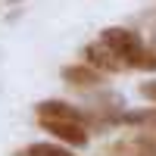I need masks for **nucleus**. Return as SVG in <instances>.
Here are the masks:
<instances>
[{
	"mask_svg": "<svg viewBox=\"0 0 156 156\" xmlns=\"http://www.w3.org/2000/svg\"><path fill=\"white\" fill-rule=\"evenodd\" d=\"M37 125L44 128V131H50L56 140H62V144L69 147H84L87 144V122H72V119H37Z\"/></svg>",
	"mask_w": 156,
	"mask_h": 156,
	"instance_id": "nucleus-1",
	"label": "nucleus"
},
{
	"mask_svg": "<svg viewBox=\"0 0 156 156\" xmlns=\"http://www.w3.org/2000/svg\"><path fill=\"white\" fill-rule=\"evenodd\" d=\"M81 56H84L87 66H94V69H100V72H122V69H125V62L115 56L103 41H90V44L81 50Z\"/></svg>",
	"mask_w": 156,
	"mask_h": 156,
	"instance_id": "nucleus-2",
	"label": "nucleus"
},
{
	"mask_svg": "<svg viewBox=\"0 0 156 156\" xmlns=\"http://www.w3.org/2000/svg\"><path fill=\"white\" fill-rule=\"evenodd\" d=\"M62 81L78 87V90H94L103 84V72L94 69V66H87V62H78V66H62Z\"/></svg>",
	"mask_w": 156,
	"mask_h": 156,
	"instance_id": "nucleus-3",
	"label": "nucleus"
},
{
	"mask_svg": "<svg viewBox=\"0 0 156 156\" xmlns=\"http://www.w3.org/2000/svg\"><path fill=\"white\" fill-rule=\"evenodd\" d=\"M34 119H72V122H87L81 109H75L66 100H41L34 106Z\"/></svg>",
	"mask_w": 156,
	"mask_h": 156,
	"instance_id": "nucleus-4",
	"label": "nucleus"
},
{
	"mask_svg": "<svg viewBox=\"0 0 156 156\" xmlns=\"http://www.w3.org/2000/svg\"><path fill=\"white\" fill-rule=\"evenodd\" d=\"M119 125L140 128V131H156V106H147V109H128V112L119 115Z\"/></svg>",
	"mask_w": 156,
	"mask_h": 156,
	"instance_id": "nucleus-5",
	"label": "nucleus"
},
{
	"mask_svg": "<svg viewBox=\"0 0 156 156\" xmlns=\"http://www.w3.org/2000/svg\"><path fill=\"white\" fill-rule=\"evenodd\" d=\"M122 150L128 156H156V131H144L131 144H122Z\"/></svg>",
	"mask_w": 156,
	"mask_h": 156,
	"instance_id": "nucleus-6",
	"label": "nucleus"
},
{
	"mask_svg": "<svg viewBox=\"0 0 156 156\" xmlns=\"http://www.w3.org/2000/svg\"><path fill=\"white\" fill-rule=\"evenodd\" d=\"M16 156H72L66 147H59V144H31V147H25V150H19Z\"/></svg>",
	"mask_w": 156,
	"mask_h": 156,
	"instance_id": "nucleus-7",
	"label": "nucleus"
},
{
	"mask_svg": "<svg viewBox=\"0 0 156 156\" xmlns=\"http://www.w3.org/2000/svg\"><path fill=\"white\" fill-rule=\"evenodd\" d=\"M140 94L156 103V81H144V84H140Z\"/></svg>",
	"mask_w": 156,
	"mask_h": 156,
	"instance_id": "nucleus-8",
	"label": "nucleus"
},
{
	"mask_svg": "<svg viewBox=\"0 0 156 156\" xmlns=\"http://www.w3.org/2000/svg\"><path fill=\"white\" fill-rule=\"evenodd\" d=\"M9 3H22V0H9Z\"/></svg>",
	"mask_w": 156,
	"mask_h": 156,
	"instance_id": "nucleus-9",
	"label": "nucleus"
},
{
	"mask_svg": "<svg viewBox=\"0 0 156 156\" xmlns=\"http://www.w3.org/2000/svg\"><path fill=\"white\" fill-rule=\"evenodd\" d=\"M150 47H153V50H156V41H153V44H150Z\"/></svg>",
	"mask_w": 156,
	"mask_h": 156,
	"instance_id": "nucleus-10",
	"label": "nucleus"
}]
</instances>
